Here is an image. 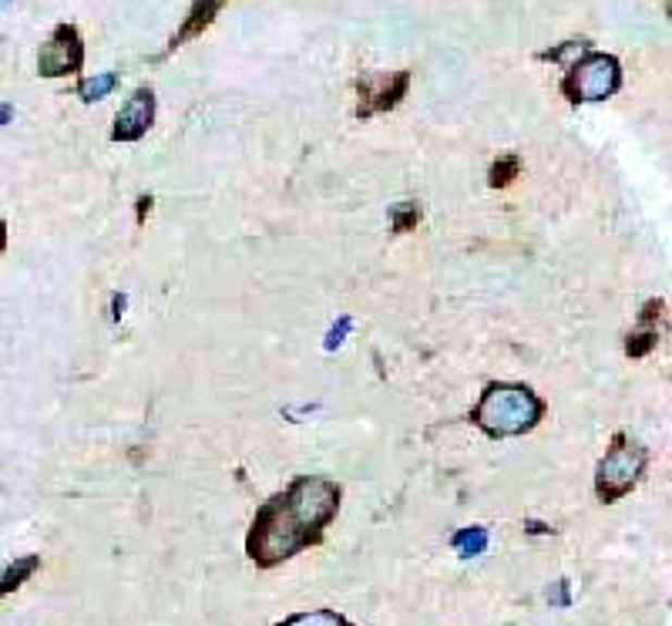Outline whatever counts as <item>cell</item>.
Wrapping results in <instances>:
<instances>
[{"label":"cell","instance_id":"obj_1","mask_svg":"<svg viewBox=\"0 0 672 626\" xmlns=\"http://www.w3.org/2000/svg\"><path fill=\"white\" fill-rule=\"evenodd\" d=\"M340 508V486L329 478L303 475L296 482L263 502L246 536V556L259 569H273L296 552L316 545L326 526L336 519Z\"/></svg>","mask_w":672,"mask_h":626},{"label":"cell","instance_id":"obj_2","mask_svg":"<svg viewBox=\"0 0 672 626\" xmlns=\"http://www.w3.org/2000/svg\"><path fill=\"white\" fill-rule=\"evenodd\" d=\"M545 415V404L535 391L521 384H491L481 394L471 421L491 438H514L532 431Z\"/></svg>","mask_w":672,"mask_h":626},{"label":"cell","instance_id":"obj_3","mask_svg":"<svg viewBox=\"0 0 672 626\" xmlns=\"http://www.w3.org/2000/svg\"><path fill=\"white\" fill-rule=\"evenodd\" d=\"M646 458L649 455L643 445H636V441L625 434H615L612 449L606 452L599 468H595V495H599V502L612 505L636 489V482L646 471Z\"/></svg>","mask_w":672,"mask_h":626},{"label":"cell","instance_id":"obj_4","mask_svg":"<svg viewBox=\"0 0 672 626\" xmlns=\"http://www.w3.org/2000/svg\"><path fill=\"white\" fill-rule=\"evenodd\" d=\"M622 85V67L612 54H599L588 51L582 54L562 82V91L569 95V101H606L609 95H615Z\"/></svg>","mask_w":672,"mask_h":626},{"label":"cell","instance_id":"obj_5","mask_svg":"<svg viewBox=\"0 0 672 626\" xmlns=\"http://www.w3.org/2000/svg\"><path fill=\"white\" fill-rule=\"evenodd\" d=\"M410 88V71H366L357 78V119H373L400 105Z\"/></svg>","mask_w":672,"mask_h":626},{"label":"cell","instance_id":"obj_6","mask_svg":"<svg viewBox=\"0 0 672 626\" xmlns=\"http://www.w3.org/2000/svg\"><path fill=\"white\" fill-rule=\"evenodd\" d=\"M85 64V45L82 34L74 24H58L51 38L37 51V71L45 78H64V75H78Z\"/></svg>","mask_w":672,"mask_h":626},{"label":"cell","instance_id":"obj_7","mask_svg":"<svg viewBox=\"0 0 672 626\" xmlns=\"http://www.w3.org/2000/svg\"><path fill=\"white\" fill-rule=\"evenodd\" d=\"M155 122V91L152 88H138L125 108L115 115V128H111V138L115 142H138Z\"/></svg>","mask_w":672,"mask_h":626},{"label":"cell","instance_id":"obj_8","mask_svg":"<svg viewBox=\"0 0 672 626\" xmlns=\"http://www.w3.org/2000/svg\"><path fill=\"white\" fill-rule=\"evenodd\" d=\"M222 4H226V0H196L192 11H189V17H185V24L178 27V34L172 38V45H169L165 54H172L175 48H182V45H189L192 38H199V34L215 21V14L222 11Z\"/></svg>","mask_w":672,"mask_h":626},{"label":"cell","instance_id":"obj_9","mask_svg":"<svg viewBox=\"0 0 672 626\" xmlns=\"http://www.w3.org/2000/svg\"><path fill=\"white\" fill-rule=\"evenodd\" d=\"M659 314H662V304H659V300H649L646 310H643V330H639V334H632L629 344H625V354H629V357H646V354L656 347L659 334L652 330V320H656Z\"/></svg>","mask_w":672,"mask_h":626},{"label":"cell","instance_id":"obj_10","mask_svg":"<svg viewBox=\"0 0 672 626\" xmlns=\"http://www.w3.org/2000/svg\"><path fill=\"white\" fill-rule=\"evenodd\" d=\"M276 626H353L344 613L336 610H307V613H293Z\"/></svg>","mask_w":672,"mask_h":626},{"label":"cell","instance_id":"obj_11","mask_svg":"<svg viewBox=\"0 0 672 626\" xmlns=\"http://www.w3.org/2000/svg\"><path fill=\"white\" fill-rule=\"evenodd\" d=\"M451 545H455V552H461V556H481V552L488 549V529H481V526L461 529V532H455Z\"/></svg>","mask_w":672,"mask_h":626},{"label":"cell","instance_id":"obj_12","mask_svg":"<svg viewBox=\"0 0 672 626\" xmlns=\"http://www.w3.org/2000/svg\"><path fill=\"white\" fill-rule=\"evenodd\" d=\"M37 569H41V556H21V560H14V563L4 569V582H0V589H4V593H14V589H17L27 576H34Z\"/></svg>","mask_w":672,"mask_h":626},{"label":"cell","instance_id":"obj_13","mask_svg":"<svg viewBox=\"0 0 672 626\" xmlns=\"http://www.w3.org/2000/svg\"><path fill=\"white\" fill-rule=\"evenodd\" d=\"M119 88V78L115 75H95V78H82V85H78V98L82 101H101V98H108L111 91Z\"/></svg>","mask_w":672,"mask_h":626},{"label":"cell","instance_id":"obj_14","mask_svg":"<svg viewBox=\"0 0 672 626\" xmlns=\"http://www.w3.org/2000/svg\"><path fill=\"white\" fill-rule=\"evenodd\" d=\"M421 223V206L418 202H400L390 209V230L394 233H410Z\"/></svg>","mask_w":672,"mask_h":626},{"label":"cell","instance_id":"obj_15","mask_svg":"<svg viewBox=\"0 0 672 626\" xmlns=\"http://www.w3.org/2000/svg\"><path fill=\"white\" fill-rule=\"evenodd\" d=\"M518 172H521V159L518 156H498V162L491 165V186L495 189H505L511 179H518Z\"/></svg>","mask_w":672,"mask_h":626},{"label":"cell","instance_id":"obj_16","mask_svg":"<svg viewBox=\"0 0 672 626\" xmlns=\"http://www.w3.org/2000/svg\"><path fill=\"white\" fill-rule=\"evenodd\" d=\"M548 603L558 606V610L572 606V582H569V579H558L555 589H548Z\"/></svg>","mask_w":672,"mask_h":626},{"label":"cell","instance_id":"obj_17","mask_svg":"<svg viewBox=\"0 0 672 626\" xmlns=\"http://www.w3.org/2000/svg\"><path fill=\"white\" fill-rule=\"evenodd\" d=\"M350 327H353V320H350V317H340V323H336V327L329 330V337H326V351L340 347V344H344V337L350 334Z\"/></svg>","mask_w":672,"mask_h":626},{"label":"cell","instance_id":"obj_18","mask_svg":"<svg viewBox=\"0 0 672 626\" xmlns=\"http://www.w3.org/2000/svg\"><path fill=\"white\" fill-rule=\"evenodd\" d=\"M525 529H528L532 536H545V532H551V529H548V526H542V523H528Z\"/></svg>","mask_w":672,"mask_h":626},{"label":"cell","instance_id":"obj_19","mask_svg":"<svg viewBox=\"0 0 672 626\" xmlns=\"http://www.w3.org/2000/svg\"><path fill=\"white\" fill-rule=\"evenodd\" d=\"M148 209H152V199H141V202H138V219H145Z\"/></svg>","mask_w":672,"mask_h":626},{"label":"cell","instance_id":"obj_20","mask_svg":"<svg viewBox=\"0 0 672 626\" xmlns=\"http://www.w3.org/2000/svg\"><path fill=\"white\" fill-rule=\"evenodd\" d=\"M669 17H672V4H669Z\"/></svg>","mask_w":672,"mask_h":626}]
</instances>
